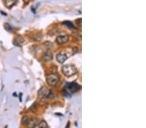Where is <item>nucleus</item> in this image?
I'll return each mask as SVG.
<instances>
[{
    "label": "nucleus",
    "mask_w": 146,
    "mask_h": 128,
    "mask_svg": "<svg viewBox=\"0 0 146 128\" xmlns=\"http://www.w3.org/2000/svg\"><path fill=\"white\" fill-rule=\"evenodd\" d=\"M18 0H5V5L7 8H11L17 3Z\"/></svg>",
    "instance_id": "obj_9"
},
{
    "label": "nucleus",
    "mask_w": 146,
    "mask_h": 128,
    "mask_svg": "<svg viewBox=\"0 0 146 128\" xmlns=\"http://www.w3.org/2000/svg\"><path fill=\"white\" fill-rule=\"evenodd\" d=\"M23 1H24V2L25 3H27L29 1V0H23Z\"/></svg>",
    "instance_id": "obj_15"
},
{
    "label": "nucleus",
    "mask_w": 146,
    "mask_h": 128,
    "mask_svg": "<svg viewBox=\"0 0 146 128\" xmlns=\"http://www.w3.org/2000/svg\"><path fill=\"white\" fill-rule=\"evenodd\" d=\"M51 91L49 90L46 87H42L38 91V96L41 97L40 102L46 101V98H48L51 97Z\"/></svg>",
    "instance_id": "obj_3"
},
{
    "label": "nucleus",
    "mask_w": 146,
    "mask_h": 128,
    "mask_svg": "<svg viewBox=\"0 0 146 128\" xmlns=\"http://www.w3.org/2000/svg\"><path fill=\"white\" fill-rule=\"evenodd\" d=\"M67 59H68V56H67L66 54L63 53V52H60L56 56V60L60 64L64 63Z\"/></svg>",
    "instance_id": "obj_6"
},
{
    "label": "nucleus",
    "mask_w": 146,
    "mask_h": 128,
    "mask_svg": "<svg viewBox=\"0 0 146 128\" xmlns=\"http://www.w3.org/2000/svg\"><path fill=\"white\" fill-rule=\"evenodd\" d=\"M29 119H30V118L28 116H24V117H23V118L22 119V124L24 126H27L28 124H29Z\"/></svg>",
    "instance_id": "obj_11"
},
{
    "label": "nucleus",
    "mask_w": 146,
    "mask_h": 128,
    "mask_svg": "<svg viewBox=\"0 0 146 128\" xmlns=\"http://www.w3.org/2000/svg\"><path fill=\"white\" fill-rule=\"evenodd\" d=\"M67 91L70 92L71 93H74L75 92L78 91L81 89V86L76 83H70L66 85Z\"/></svg>",
    "instance_id": "obj_4"
},
{
    "label": "nucleus",
    "mask_w": 146,
    "mask_h": 128,
    "mask_svg": "<svg viewBox=\"0 0 146 128\" xmlns=\"http://www.w3.org/2000/svg\"><path fill=\"white\" fill-rule=\"evenodd\" d=\"M59 76L58 74H55V73H51V74H48L46 76V81L48 85L51 87H54L59 82Z\"/></svg>",
    "instance_id": "obj_2"
},
{
    "label": "nucleus",
    "mask_w": 146,
    "mask_h": 128,
    "mask_svg": "<svg viewBox=\"0 0 146 128\" xmlns=\"http://www.w3.org/2000/svg\"><path fill=\"white\" fill-rule=\"evenodd\" d=\"M43 59L45 62H49L51 61L53 59V54L50 52L48 51V52H45L43 56Z\"/></svg>",
    "instance_id": "obj_10"
},
{
    "label": "nucleus",
    "mask_w": 146,
    "mask_h": 128,
    "mask_svg": "<svg viewBox=\"0 0 146 128\" xmlns=\"http://www.w3.org/2000/svg\"><path fill=\"white\" fill-rule=\"evenodd\" d=\"M63 25H66V27H68V28H71V29H75V27H74V25H73L72 22H70V21H64L63 22Z\"/></svg>",
    "instance_id": "obj_12"
},
{
    "label": "nucleus",
    "mask_w": 146,
    "mask_h": 128,
    "mask_svg": "<svg viewBox=\"0 0 146 128\" xmlns=\"http://www.w3.org/2000/svg\"><path fill=\"white\" fill-rule=\"evenodd\" d=\"M4 27H5V28L7 30H9V31H12L13 30V28L9 23H5Z\"/></svg>",
    "instance_id": "obj_14"
},
{
    "label": "nucleus",
    "mask_w": 146,
    "mask_h": 128,
    "mask_svg": "<svg viewBox=\"0 0 146 128\" xmlns=\"http://www.w3.org/2000/svg\"><path fill=\"white\" fill-rule=\"evenodd\" d=\"M38 123H39V120H38V119H36V118H30L27 127H29V128H35V127L38 126Z\"/></svg>",
    "instance_id": "obj_7"
},
{
    "label": "nucleus",
    "mask_w": 146,
    "mask_h": 128,
    "mask_svg": "<svg viewBox=\"0 0 146 128\" xmlns=\"http://www.w3.org/2000/svg\"><path fill=\"white\" fill-rule=\"evenodd\" d=\"M62 72L65 76L70 77L77 74V70L72 65H64L62 67Z\"/></svg>",
    "instance_id": "obj_1"
},
{
    "label": "nucleus",
    "mask_w": 146,
    "mask_h": 128,
    "mask_svg": "<svg viewBox=\"0 0 146 128\" xmlns=\"http://www.w3.org/2000/svg\"><path fill=\"white\" fill-rule=\"evenodd\" d=\"M37 126H38V128H49V126H48L47 123H46L45 121H44V120H42V121H41V122H39Z\"/></svg>",
    "instance_id": "obj_13"
},
{
    "label": "nucleus",
    "mask_w": 146,
    "mask_h": 128,
    "mask_svg": "<svg viewBox=\"0 0 146 128\" xmlns=\"http://www.w3.org/2000/svg\"><path fill=\"white\" fill-rule=\"evenodd\" d=\"M24 42V38H23L22 36H20V35H18L15 38V40H14V44L16 46H20Z\"/></svg>",
    "instance_id": "obj_8"
},
{
    "label": "nucleus",
    "mask_w": 146,
    "mask_h": 128,
    "mask_svg": "<svg viewBox=\"0 0 146 128\" xmlns=\"http://www.w3.org/2000/svg\"><path fill=\"white\" fill-rule=\"evenodd\" d=\"M69 40V36L68 35H60L56 38V43L58 45H64Z\"/></svg>",
    "instance_id": "obj_5"
}]
</instances>
